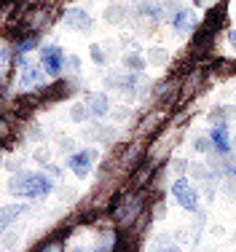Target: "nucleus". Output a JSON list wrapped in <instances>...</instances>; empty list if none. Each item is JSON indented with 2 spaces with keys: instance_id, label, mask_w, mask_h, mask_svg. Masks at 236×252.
<instances>
[{
  "instance_id": "423d86ee",
  "label": "nucleus",
  "mask_w": 236,
  "mask_h": 252,
  "mask_svg": "<svg viewBox=\"0 0 236 252\" xmlns=\"http://www.w3.org/2000/svg\"><path fill=\"white\" fill-rule=\"evenodd\" d=\"M65 25L72 27V30H89V27H92V22H89V14L72 8V11H67V16H65Z\"/></svg>"
},
{
  "instance_id": "39448f33",
  "label": "nucleus",
  "mask_w": 236,
  "mask_h": 252,
  "mask_svg": "<svg viewBox=\"0 0 236 252\" xmlns=\"http://www.w3.org/2000/svg\"><path fill=\"white\" fill-rule=\"evenodd\" d=\"M92 158H94V153H75L70 158V169L75 172L78 177H86L89 175V169H92Z\"/></svg>"
},
{
  "instance_id": "f8f14e48",
  "label": "nucleus",
  "mask_w": 236,
  "mask_h": 252,
  "mask_svg": "<svg viewBox=\"0 0 236 252\" xmlns=\"http://www.w3.org/2000/svg\"><path fill=\"white\" fill-rule=\"evenodd\" d=\"M38 252H62V242H59V239H51V242H46Z\"/></svg>"
},
{
  "instance_id": "20e7f679",
  "label": "nucleus",
  "mask_w": 236,
  "mask_h": 252,
  "mask_svg": "<svg viewBox=\"0 0 236 252\" xmlns=\"http://www.w3.org/2000/svg\"><path fill=\"white\" fill-rule=\"evenodd\" d=\"M140 209H142V199H140V196H137V199H129V204H124V207L116 212L118 225H132V223H135V218L140 215Z\"/></svg>"
},
{
  "instance_id": "2eb2a0df",
  "label": "nucleus",
  "mask_w": 236,
  "mask_h": 252,
  "mask_svg": "<svg viewBox=\"0 0 236 252\" xmlns=\"http://www.w3.org/2000/svg\"><path fill=\"white\" fill-rule=\"evenodd\" d=\"M8 73V49H3V75Z\"/></svg>"
},
{
  "instance_id": "9d476101",
  "label": "nucleus",
  "mask_w": 236,
  "mask_h": 252,
  "mask_svg": "<svg viewBox=\"0 0 236 252\" xmlns=\"http://www.w3.org/2000/svg\"><path fill=\"white\" fill-rule=\"evenodd\" d=\"M89 105H92V113H94V116H105V110H107L105 94H89Z\"/></svg>"
},
{
  "instance_id": "6e6552de",
  "label": "nucleus",
  "mask_w": 236,
  "mask_h": 252,
  "mask_svg": "<svg viewBox=\"0 0 236 252\" xmlns=\"http://www.w3.org/2000/svg\"><path fill=\"white\" fill-rule=\"evenodd\" d=\"M209 140L215 142V148L220 153H226L228 148H231V140H228V129H226V126H217V129H212V137H209Z\"/></svg>"
},
{
  "instance_id": "aec40b11",
  "label": "nucleus",
  "mask_w": 236,
  "mask_h": 252,
  "mask_svg": "<svg viewBox=\"0 0 236 252\" xmlns=\"http://www.w3.org/2000/svg\"><path fill=\"white\" fill-rule=\"evenodd\" d=\"M231 40H236V30H234V32H231Z\"/></svg>"
},
{
  "instance_id": "a211bd4d",
  "label": "nucleus",
  "mask_w": 236,
  "mask_h": 252,
  "mask_svg": "<svg viewBox=\"0 0 236 252\" xmlns=\"http://www.w3.org/2000/svg\"><path fill=\"white\" fill-rule=\"evenodd\" d=\"M209 142H212V140H199V142H196L199 151H209Z\"/></svg>"
},
{
  "instance_id": "f03ea898",
  "label": "nucleus",
  "mask_w": 236,
  "mask_h": 252,
  "mask_svg": "<svg viewBox=\"0 0 236 252\" xmlns=\"http://www.w3.org/2000/svg\"><path fill=\"white\" fill-rule=\"evenodd\" d=\"M40 62H43V70L48 75L57 78L65 67V54L59 46H43V49H40Z\"/></svg>"
},
{
  "instance_id": "ddd939ff",
  "label": "nucleus",
  "mask_w": 236,
  "mask_h": 252,
  "mask_svg": "<svg viewBox=\"0 0 236 252\" xmlns=\"http://www.w3.org/2000/svg\"><path fill=\"white\" fill-rule=\"evenodd\" d=\"M126 62H129V67H132V70H140V67H142V59H140V57H129Z\"/></svg>"
},
{
  "instance_id": "dca6fc26",
  "label": "nucleus",
  "mask_w": 236,
  "mask_h": 252,
  "mask_svg": "<svg viewBox=\"0 0 236 252\" xmlns=\"http://www.w3.org/2000/svg\"><path fill=\"white\" fill-rule=\"evenodd\" d=\"M191 172H193L196 177H204V166H199V164H193V166H191Z\"/></svg>"
},
{
  "instance_id": "f257e3e1",
  "label": "nucleus",
  "mask_w": 236,
  "mask_h": 252,
  "mask_svg": "<svg viewBox=\"0 0 236 252\" xmlns=\"http://www.w3.org/2000/svg\"><path fill=\"white\" fill-rule=\"evenodd\" d=\"M11 188L19 196H46L51 190V180L43 175H19Z\"/></svg>"
},
{
  "instance_id": "1a4fd4ad",
  "label": "nucleus",
  "mask_w": 236,
  "mask_h": 252,
  "mask_svg": "<svg viewBox=\"0 0 236 252\" xmlns=\"http://www.w3.org/2000/svg\"><path fill=\"white\" fill-rule=\"evenodd\" d=\"M22 83H24V86L40 83V67H35V64L24 62V64H22Z\"/></svg>"
},
{
  "instance_id": "7ed1b4c3",
  "label": "nucleus",
  "mask_w": 236,
  "mask_h": 252,
  "mask_svg": "<svg viewBox=\"0 0 236 252\" xmlns=\"http://www.w3.org/2000/svg\"><path fill=\"white\" fill-rule=\"evenodd\" d=\"M172 193H174V199L180 201V207L191 209V212L199 207V196H196V190H193V188H191V183H185V180H177V183H174Z\"/></svg>"
},
{
  "instance_id": "6ab92c4d",
  "label": "nucleus",
  "mask_w": 236,
  "mask_h": 252,
  "mask_svg": "<svg viewBox=\"0 0 236 252\" xmlns=\"http://www.w3.org/2000/svg\"><path fill=\"white\" fill-rule=\"evenodd\" d=\"M92 54H94V59H97V62H102V51L97 49V46H92Z\"/></svg>"
},
{
  "instance_id": "412c9836",
  "label": "nucleus",
  "mask_w": 236,
  "mask_h": 252,
  "mask_svg": "<svg viewBox=\"0 0 236 252\" xmlns=\"http://www.w3.org/2000/svg\"><path fill=\"white\" fill-rule=\"evenodd\" d=\"M172 252H177V250H172Z\"/></svg>"
},
{
  "instance_id": "f3484780",
  "label": "nucleus",
  "mask_w": 236,
  "mask_h": 252,
  "mask_svg": "<svg viewBox=\"0 0 236 252\" xmlns=\"http://www.w3.org/2000/svg\"><path fill=\"white\" fill-rule=\"evenodd\" d=\"M83 113H86L83 107H75V110H72V118H75V121H81V118H83Z\"/></svg>"
},
{
  "instance_id": "4468645a",
  "label": "nucleus",
  "mask_w": 236,
  "mask_h": 252,
  "mask_svg": "<svg viewBox=\"0 0 236 252\" xmlns=\"http://www.w3.org/2000/svg\"><path fill=\"white\" fill-rule=\"evenodd\" d=\"M30 49H35V38H27V40H24V43L19 46V51L24 54V51H30Z\"/></svg>"
},
{
  "instance_id": "9b49d317",
  "label": "nucleus",
  "mask_w": 236,
  "mask_h": 252,
  "mask_svg": "<svg viewBox=\"0 0 236 252\" xmlns=\"http://www.w3.org/2000/svg\"><path fill=\"white\" fill-rule=\"evenodd\" d=\"M140 175H137L135 177V188H142V185H145V180H148L150 177V172H153V169H150V164H145V166H140Z\"/></svg>"
},
{
  "instance_id": "0eeeda50",
  "label": "nucleus",
  "mask_w": 236,
  "mask_h": 252,
  "mask_svg": "<svg viewBox=\"0 0 236 252\" xmlns=\"http://www.w3.org/2000/svg\"><path fill=\"white\" fill-rule=\"evenodd\" d=\"M196 27V14H191V11H180L177 19H174V30H177L180 35L191 32V30Z\"/></svg>"
}]
</instances>
